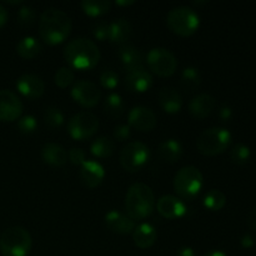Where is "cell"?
I'll list each match as a JSON object with an SVG mask.
<instances>
[{
    "mask_svg": "<svg viewBox=\"0 0 256 256\" xmlns=\"http://www.w3.org/2000/svg\"><path fill=\"white\" fill-rule=\"evenodd\" d=\"M72 30L69 15L58 8H48L39 19V34L45 42L56 45L64 42Z\"/></svg>",
    "mask_w": 256,
    "mask_h": 256,
    "instance_id": "1",
    "label": "cell"
},
{
    "mask_svg": "<svg viewBox=\"0 0 256 256\" xmlns=\"http://www.w3.org/2000/svg\"><path fill=\"white\" fill-rule=\"evenodd\" d=\"M64 58L74 69L89 70L99 62L100 50L92 40L75 38L65 45Z\"/></svg>",
    "mask_w": 256,
    "mask_h": 256,
    "instance_id": "2",
    "label": "cell"
},
{
    "mask_svg": "<svg viewBox=\"0 0 256 256\" xmlns=\"http://www.w3.org/2000/svg\"><path fill=\"white\" fill-rule=\"evenodd\" d=\"M155 196L152 188L144 182H136L129 188L125 196L126 214L132 220H142L149 216L154 210Z\"/></svg>",
    "mask_w": 256,
    "mask_h": 256,
    "instance_id": "3",
    "label": "cell"
},
{
    "mask_svg": "<svg viewBox=\"0 0 256 256\" xmlns=\"http://www.w3.org/2000/svg\"><path fill=\"white\" fill-rule=\"evenodd\" d=\"M32 249V236L22 226H10L0 235L2 256H26Z\"/></svg>",
    "mask_w": 256,
    "mask_h": 256,
    "instance_id": "4",
    "label": "cell"
},
{
    "mask_svg": "<svg viewBox=\"0 0 256 256\" xmlns=\"http://www.w3.org/2000/svg\"><path fill=\"white\" fill-rule=\"evenodd\" d=\"M204 184L202 172L196 166L188 165L182 168L174 178V188L180 198L192 200L199 195Z\"/></svg>",
    "mask_w": 256,
    "mask_h": 256,
    "instance_id": "5",
    "label": "cell"
},
{
    "mask_svg": "<svg viewBox=\"0 0 256 256\" xmlns=\"http://www.w3.org/2000/svg\"><path fill=\"white\" fill-rule=\"evenodd\" d=\"M232 142V134L224 128L214 126L204 130L196 140V148L202 155H218L224 152Z\"/></svg>",
    "mask_w": 256,
    "mask_h": 256,
    "instance_id": "6",
    "label": "cell"
},
{
    "mask_svg": "<svg viewBox=\"0 0 256 256\" xmlns=\"http://www.w3.org/2000/svg\"><path fill=\"white\" fill-rule=\"evenodd\" d=\"M166 24L172 32L182 36H189L198 30L200 19L198 12L190 6L172 8L166 16Z\"/></svg>",
    "mask_w": 256,
    "mask_h": 256,
    "instance_id": "7",
    "label": "cell"
},
{
    "mask_svg": "<svg viewBox=\"0 0 256 256\" xmlns=\"http://www.w3.org/2000/svg\"><path fill=\"white\" fill-rule=\"evenodd\" d=\"M150 156L149 148L142 142H130L120 152V164L128 172L140 170Z\"/></svg>",
    "mask_w": 256,
    "mask_h": 256,
    "instance_id": "8",
    "label": "cell"
},
{
    "mask_svg": "<svg viewBox=\"0 0 256 256\" xmlns=\"http://www.w3.org/2000/svg\"><path fill=\"white\" fill-rule=\"evenodd\" d=\"M99 128V119L90 112H80L68 122V132L75 140H84L92 136Z\"/></svg>",
    "mask_w": 256,
    "mask_h": 256,
    "instance_id": "9",
    "label": "cell"
},
{
    "mask_svg": "<svg viewBox=\"0 0 256 256\" xmlns=\"http://www.w3.org/2000/svg\"><path fill=\"white\" fill-rule=\"evenodd\" d=\"M150 70L159 76H170L178 68V60L170 50L165 48H152L146 55Z\"/></svg>",
    "mask_w": 256,
    "mask_h": 256,
    "instance_id": "10",
    "label": "cell"
},
{
    "mask_svg": "<svg viewBox=\"0 0 256 256\" xmlns=\"http://www.w3.org/2000/svg\"><path fill=\"white\" fill-rule=\"evenodd\" d=\"M72 96L82 106L92 108L99 102L102 92L94 82H88V80H79L72 88Z\"/></svg>",
    "mask_w": 256,
    "mask_h": 256,
    "instance_id": "11",
    "label": "cell"
},
{
    "mask_svg": "<svg viewBox=\"0 0 256 256\" xmlns=\"http://www.w3.org/2000/svg\"><path fill=\"white\" fill-rule=\"evenodd\" d=\"M22 112V102L12 90H0V120L14 122L19 119Z\"/></svg>",
    "mask_w": 256,
    "mask_h": 256,
    "instance_id": "12",
    "label": "cell"
},
{
    "mask_svg": "<svg viewBox=\"0 0 256 256\" xmlns=\"http://www.w3.org/2000/svg\"><path fill=\"white\" fill-rule=\"evenodd\" d=\"M129 126L140 132H150L156 126V115L150 108L138 105L129 112Z\"/></svg>",
    "mask_w": 256,
    "mask_h": 256,
    "instance_id": "13",
    "label": "cell"
},
{
    "mask_svg": "<svg viewBox=\"0 0 256 256\" xmlns=\"http://www.w3.org/2000/svg\"><path fill=\"white\" fill-rule=\"evenodd\" d=\"M16 89L20 94L29 99H38L45 92V84L40 76L35 74H22L16 80Z\"/></svg>",
    "mask_w": 256,
    "mask_h": 256,
    "instance_id": "14",
    "label": "cell"
},
{
    "mask_svg": "<svg viewBox=\"0 0 256 256\" xmlns=\"http://www.w3.org/2000/svg\"><path fill=\"white\" fill-rule=\"evenodd\" d=\"M125 85L130 92H145L152 85V76L144 66L135 68L128 72L125 76Z\"/></svg>",
    "mask_w": 256,
    "mask_h": 256,
    "instance_id": "15",
    "label": "cell"
},
{
    "mask_svg": "<svg viewBox=\"0 0 256 256\" xmlns=\"http://www.w3.org/2000/svg\"><path fill=\"white\" fill-rule=\"evenodd\" d=\"M158 212L166 219H178L184 216L186 206L182 199L174 195H164L158 200Z\"/></svg>",
    "mask_w": 256,
    "mask_h": 256,
    "instance_id": "16",
    "label": "cell"
},
{
    "mask_svg": "<svg viewBox=\"0 0 256 256\" xmlns=\"http://www.w3.org/2000/svg\"><path fill=\"white\" fill-rule=\"evenodd\" d=\"M105 222L112 232L118 234H129L135 229V220L119 210H110L109 212H106Z\"/></svg>",
    "mask_w": 256,
    "mask_h": 256,
    "instance_id": "17",
    "label": "cell"
},
{
    "mask_svg": "<svg viewBox=\"0 0 256 256\" xmlns=\"http://www.w3.org/2000/svg\"><path fill=\"white\" fill-rule=\"evenodd\" d=\"M79 176L85 186L95 188L100 185V182L104 179L105 170L100 162H95V160H86L82 165Z\"/></svg>",
    "mask_w": 256,
    "mask_h": 256,
    "instance_id": "18",
    "label": "cell"
},
{
    "mask_svg": "<svg viewBox=\"0 0 256 256\" xmlns=\"http://www.w3.org/2000/svg\"><path fill=\"white\" fill-rule=\"evenodd\" d=\"M216 106V100L212 95L202 92L192 98L189 104V112L196 119H204L212 112Z\"/></svg>",
    "mask_w": 256,
    "mask_h": 256,
    "instance_id": "19",
    "label": "cell"
},
{
    "mask_svg": "<svg viewBox=\"0 0 256 256\" xmlns=\"http://www.w3.org/2000/svg\"><path fill=\"white\" fill-rule=\"evenodd\" d=\"M158 100L162 109L170 114L180 112L182 106V99L180 92L172 86H164L158 94Z\"/></svg>",
    "mask_w": 256,
    "mask_h": 256,
    "instance_id": "20",
    "label": "cell"
},
{
    "mask_svg": "<svg viewBox=\"0 0 256 256\" xmlns=\"http://www.w3.org/2000/svg\"><path fill=\"white\" fill-rule=\"evenodd\" d=\"M156 230L152 224H148V222L138 225V226H135L134 232H132V240H134L135 245L140 249L152 248L156 242Z\"/></svg>",
    "mask_w": 256,
    "mask_h": 256,
    "instance_id": "21",
    "label": "cell"
},
{
    "mask_svg": "<svg viewBox=\"0 0 256 256\" xmlns=\"http://www.w3.org/2000/svg\"><path fill=\"white\" fill-rule=\"evenodd\" d=\"M42 156L46 164L52 166H62L68 162V152L56 142H48L42 146Z\"/></svg>",
    "mask_w": 256,
    "mask_h": 256,
    "instance_id": "22",
    "label": "cell"
},
{
    "mask_svg": "<svg viewBox=\"0 0 256 256\" xmlns=\"http://www.w3.org/2000/svg\"><path fill=\"white\" fill-rule=\"evenodd\" d=\"M132 26L129 20L116 19L109 24V40L116 44L128 42L132 36Z\"/></svg>",
    "mask_w": 256,
    "mask_h": 256,
    "instance_id": "23",
    "label": "cell"
},
{
    "mask_svg": "<svg viewBox=\"0 0 256 256\" xmlns=\"http://www.w3.org/2000/svg\"><path fill=\"white\" fill-rule=\"evenodd\" d=\"M119 56L125 69L129 70L142 66V54L136 46L132 44H124L119 49Z\"/></svg>",
    "mask_w": 256,
    "mask_h": 256,
    "instance_id": "24",
    "label": "cell"
},
{
    "mask_svg": "<svg viewBox=\"0 0 256 256\" xmlns=\"http://www.w3.org/2000/svg\"><path fill=\"white\" fill-rule=\"evenodd\" d=\"M158 154L168 162H175L182 158V146L178 140L169 139L162 142L158 148Z\"/></svg>",
    "mask_w": 256,
    "mask_h": 256,
    "instance_id": "25",
    "label": "cell"
},
{
    "mask_svg": "<svg viewBox=\"0 0 256 256\" xmlns=\"http://www.w3.org/2000/svg\"><path fill=\"white\" fill-rule=\"evenodd\" d=\"M42 52V44L34 36H25L16 44V52L24 59H34Z\"/></svg>",
    "mask_w": 256,
    "mask_h": 256,
    "instance_id": "26",
    "label": "cell"
},
{
    "mask_svg": "<svg viewBox=\"0 0 256 256\" xmlns=\"http://www.w3.org/2000/svg\"><path fill=\"white\" fill-rule=\"evenodd\" d=\"M202 82V75H200L199 70L194 66H186L182 72V78H180V84L182 88L188 92H192L200 86Z\"/></svg>",
    "mask_w": 256,
    "mask_h": 256,
    "instance_id": "27",
    "label": "cell"
},
{
    "mask_svg": "<svg viewBox=\"0 0 256 256\" xmlns=\"http://www.w3.org/2000/svg\"><path fill=\"white\" fill-rule=\"evenodd\" d=\"M82 9L85 14L90 15V16H100V15L105 14L112 8V2L108 0H82L80 2Z\"/></svg>",
    "mask_w": 256,
    "mask_h": 256,
    "instance_id": "28",
    "label": "cell"
},
{
    "mask_svg": "<svg viewBox=\"0 0 256 256\" xmlns=\"http://www.w3.org/2000/svg\"><path fill=\"white\" fill-rule=\"evenodd\" d=\"M115 144L110 138L108 136H99L92 142L90 150L92 154L98 158H108L114 152Z\"/></svg>",
    "mask_w": 256,
    "mask_h": 256,
    "instance_id": "29",
    "label": "cell"
},
{
    "mask_svg": "<svg viewBox=\"0 0 256 256\" xmlns=\"http://www.w3.org/2000/svg\"><path fill=\"white\" fill-rule=\"evenodd\" d=\"M104 110L108 115L114 119L122 116V114L124 112V102H122V96L116 92H112L108 95L104 102Z\"/></svg>",
    "mask_w": 256,
    "mask_h": 256,
    "instance_id": "30",
    "label": "cell"
},
{
    "mask_svg": "<svg viewBox=\"0 0 256 256\" xmlns=\"http://www.w3.org/2000/svg\"><path fill=\"white\" fill-rule=\"evenodd\" d=\"M226 204V196L218 189H212L206 192L204 198V205L212 212H219Z\"/></svg>",
    "mask_w": 256,
    "mask_h": 256,
    "instance_id": "31",
    "label": "cell"
},
{
    "mask_svg": "<svg viewBox=\"0 0 256 256\" xmlns=\"http://www.w3.org/2000/svg\"><path fill=\"white\" fill-rule=\"evenodd\" d=\"M250 158H252V152L248 145L242 144H235L232 149L230 150V159L234 164L236 165H245L249 162Z\"/></svg>",
    "mask_w": 256,
    "mask_h": 256,
    "instance_id": "32",
    "label": "cell"
},
{
    "mask_svg": "<svg viewBox=\"0 0 256 256\" xmlns=\"http://www.w3.org/2000/svg\"><path fill=\"white\" fill-rule=\"evenodd\" d=\"M44 120L45 124L52 129H56L60 128L64 122V114L62 110L56 106H48L44 112Z\"/></svg>",
    "mask_w": 256,
    "mask_h": 256,
    "instance_id": "33",
    "label": "cell"
},
{
    "mask_svg": "<svg viewBox=\"0 0 256 256\" xmlns=\"http://www.w3.org/2000/svg\"><path fill=\"white\" fill-rule=\"evenodd\" d=\"M35 18H36V12L34 8L29 6V5H24L19 9L16 14L18 24L22 28H30L35 22Z\"/></svg>",
    "mask_w": 256,
    "mask_h": 256,
    "instance_id": "34",
    "label": "cell"
},
{
    "mask_svg": "<svg viewBox=\"0 0 256 256\" xmlns=\"http://www.w3.org/2000/svg\"><path fill=\"white\" fill-rule=\"evenodd\" d=\"M75 79V74L72 70V68L68 66H62L60 69L56 70L54 76L55 84L59 88L64 89V88H68L70 84H72Z\"/></svg>",
    "mask_w": 256,
    "mask_h": 256,
    "instance_id": "35",
    "label": "cell"
},
{
    "mask_svg": "<svg viewBox=\"0 0 256 256\" xmlns=\"http://www.w3.org/2000/svg\"><path fill=\"white\" fill-rule=\"evenodd\" d=\"M100 84L105 88V89H115L116 85L119 84V75L116 72L110 69H105L100 74Z\"/></svg>",
    "mask_w": 256,
    "mask_h": 256,
    "instance_id": "36",
    "label": "cell"
},
{
    "mask_svg": "<svg viewBox=\"0 0 256 256\" xmlns=\"http://www.w3.org/2000/svg\"><path fill=\"white\" fill-rule=\"evenodd\" d=\"M16 126L22 134H32L38 128V122L32 115H25L19 118Z\"/></svg>",
    "mask_w": 256,
    "mask_h": 256,
    "instance_id": "37",
    "label": "cell"
},
{
    "mask_svg": "<svg viewBox=\"0 0 256 256\" xmlns=\"http://www.w3.org/2000/svg\"><path fill=\"white\" fill-rule=\"evenodd\" d=\"M92 32L94 38L100 42L109 39V24L105 22H98L92 25Z\"/></svg>",
    "mask_w": 256,
    "mask_h": 256,
    "instance_id": "38",
    "label": "cell"
},
{
    "mask_svg": "<svg viewBox=\"0 0 256 256\" xmlns=\"http://www.w3.org/2000/svg\"><path fill=\"white\" fill-rule=\"evenodd\" d=\"M69 160L72 164L74 165H80L82 166L86 160H85V152L84 150L80 149V148H72V149L69 150Z\"/></svg>",
    "mask_w": 256,
    "mask_h": 256,
    "instance_id": "39",
    "label": "cell"
},
{
    "mask_svg": "<svg viewBox=\"0 0 256 256\" xmlns=\"http://www.w3.org/2000/svg\"><path fill=\"white\" fill-rule=\"evenodd\" d=\"M130 136V126L126 124H120L115 126L114 129V138L119 142H124V140L129 139Z\"/></svg>",
    "mask_w": 256,
    "mask_h": 256,
    "instance_id": "40",
    "label": "cell"
},
{
    "mask_svg": "<svg viewBox=\"0 0 256 256\" xmlns=\"http://www.w3.org/2000/svg\"><path fill=\"white\" fill-rule=\"evenodd\" d=\"M232 116V108L228 106V105H224V106L220 108L219 110V118L222 122H229Z\"/></svg>",
    "mask_w": 256,
    "mask_h": 256,
    "instance_id": "41",
    "label": "cell"
},
{
    "mask_svg": "<svg viewBox=\"0 0 256 256\" xmlns=\"http://www.w3.org/2000/svg\"><path fill=\"white\" fill-rule=\"evenodd\" d=\"M240 244H242V246L245 248V249H250V248H252L255 245V239L250 234H245L244 236L240 239Z\"/></svg>",
    "mask_w": 256,
    "mask_h": 256,
    "instance_id": "42",
    "label": "cell"
},
{
    "mask_svg": "<svg viewBox=\"0 0 256 256\" xmlns=\"http://www.w3.org/2000/svg\"><path fill=\"white\" fill-rule=\"evenodd\" d=\"M246 222H248V226H249L250 229L256 230V206L254 209L250 210V212L248 214Z\"/></svg>",
    "mask_w": 256,
    "mask_h": 256,
    "instance_id": "43",
    "label": "cell"
},
{
    "mask_svg": "<svg viewBox=\"0 0 256 256\" xmlns=\"http://www.w3.org/2000/svg\"><path fill=\"white\" fill-rule=\"evenodd\" d=\"M176 256H195V252L190 246H182L178 250Z\"/></svg>",
    "mask_w": 256,
    "mask_h": 256,
    "instance_id": "44",
    "label": "cell"
},
{
    "mask_svg": "<svg viewBox=\"0 0 256 256\" xmlns=\"http://www.w3.org/2000/svg\"><path fill=\"white\" fill-rule=\"evenodd\" d=\"M8 22V10L5 9V6L2 4H0V28L2 25H5V22Z\"/></svg>",
    "mask_w": 256,
    "mask_h": 256,
    "instance_id": "45",
    "label": "cell"
},
{
    "mask_svg": "<svg viewBox=\"0 0 256 256\" xmlns=\"http://www.w3.org/2000/svg\"><path fill=\"white\" fill-rule=\"evenodd\" d=\"M202 256H228L224 252H220V250H212V252H205Z\"/></svg>",
    "mask_w": 256,
    "mask_h": 256,
    "instance_id": "46",
    "label": "cell"
},
{
    "mask_svg": "<svg viewBox=\"0 0 256 256\" xmlns=\"http://www.w3.org/2000/svg\"><path fill=\"white\" fill-rule=\"evenodd\" d=\"M134 0H125V2H122V0H116V2H115V4L116 5H132V4H134Z\"/></svg>",
    "mask_w": 256,
    "mask_h": 256,
    "instance_id": "47",
    "label": "cell"
},
{
    "mask_svg": "<svg viewBox=\"0 0 256 256\" xmlns=\"http://www.w3.org/2000/svg\"><path fill=\"white\" fill-rule=\"evenodd\" d=\"M6 2H8V4L15 5V4H20V2H20V0H18V2H9V0H6Z\"/></svg>",
    "mask_w": 256,
    "mask_h": 256,
    "instance_id": "48",
    "label": "cell"
}]
</instances>
